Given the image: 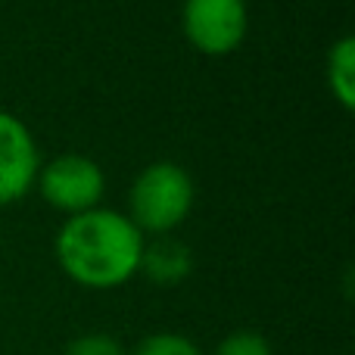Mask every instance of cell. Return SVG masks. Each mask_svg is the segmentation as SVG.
<instances>
[{"label":"cell","instance_id":"obj_7","mask_svg":"<svg viewBox=\"0 0 355 355\" xmlns=\"http://www.w3.org/2000/svg\"><path fill=\"white\" fill-rule=\"evenodd\" d=\"M327 87L340 110H355V37L343 35L327 50Z\"/></svg>","mask_w":355,"mask_h":355},{"label":"cell","instance_id":"obj_2","mask_svg":"<svg viewBox=\"0 0 355 355\" xmlns=\"http://www.w3.org/2000/svg\"><path fill=\"white\" fill-rule=\"evenodd\" d=\"M193 178L172 159L150 162L147 168H141V175L131 181L128 190V218L135 221V227L141 234H172L175 227H181L187 221L190 209H193Z\"/></svg>","mask_w":355,"mask_h":355},{"label":"cell","instance_id":"obj_3","mask_svg":"<svg viewBox=\"0 0 355 355\" xmlns=\"http://www.w3.org/2000/svg\"><path fill=\"white\" fill-rule=\"evenodd\" d=\"M44 202L66 215H81L100 206L106 193V175L97 159L85 153H62L41 162L35 181Z\"/></svg>","mask_w":355,"mask_h":355},{"label":"cell","instance_id":"obj_4","mask_svg":"<svg viewBox=\"0 0 355 355\" xmlns=\"http://www.w3.org/2000/svg\"><path fill=\"white\" fill-rule=\"evenodd\" d=\"M181 28L196 53L227 56L250 31V10L246 0H184Z\"/></svg>","mask_w":355,"mask_h":355},{"label":"cell","instance_id":"obj_1","mask_svg":"<svg viewBox=\"0 0 355 355\" xmlns=\"http://www.w3.org/2000/svg\"><path fill=\"white\" fill-rule=\"evenodd\" d=\"M144 234L119 209H91L69 215L53 237L62 275L85 290H116L141 268Z\"/></svg>","mask_w":355,"mask_h":355},{"label":"cell","instance_id":"obj_6","mask_svg":"<svg viewBox=\"0 0 355 355\" xmlns=\"http://www.w3.org/2000/svg\"><path fill=\"white\" fill-rule=\"evenodd\" d=\"M190 271H193V252H190L187 243H181L172 234H159L153 240H144L137 275H144L150 284L175 287V284L187 281Z\"/></svg>","mask_w":355,"mask_h":355},{"label":"cell","instance_id":"obj_9","mask_svg":"<svg viewBox=\"0 0 355 355\" xmlns=\"http://www.w3.org/2000/svg\"><path fill=\"white\" fill-rule=\"evenodd\" d=\"M212 355H275V349L259 331H231L218 340Z\"/></svg>","mask_w":355,"mask_h":355},{"label":"cell","instance_id":"obj_10","mask_svg":"<svg viewBox=\"0 0 355 355\" xmlns=\"http://www.w3.org/2000/svg\"><path fill=\"white\" fill-rule=\"evenodd\" d=\"M62 355H128V349H125L122 340L112 337V334L91 331V334H81V337L69 340Z\"/></svg>","mask_w":355,"mask_h":355},{"label":"cell","instance_id":"obj_5","mask_svg":"<svg viewBox=\"0 0 355 355\" xmlns=\"http://www.w3.org/2000/svg\"><path fill=\"white\" fill-rule=\"evenodd\" d=\"M41 153L31 128L16 112L0 110V206L25 200L37 181Z\"/></svg>","mask_w":355,"mask_h":355},{"label":"cell","instance_id":"obj_8","mask_svg":"<svg viewBox=\"0 0 355 355\" xmlns=\"http://www.w3.org/2000/svg\"><path fill=\"white\" fill-rule=\"evenodd\" d=\"M128 355H202V349L190 337L175 331H156L137 340V346Z\"/></svg>","mask_w":355,"mask_h":355}]
</instances>
